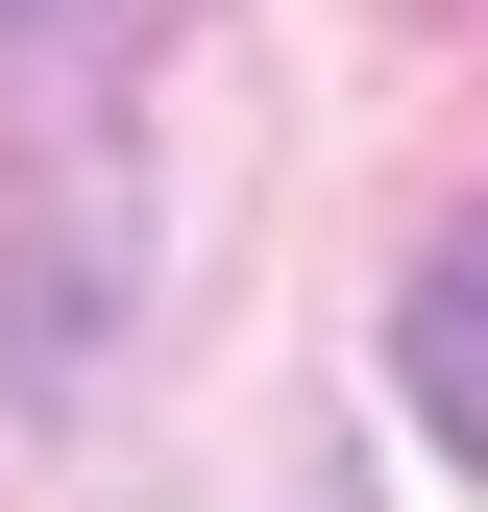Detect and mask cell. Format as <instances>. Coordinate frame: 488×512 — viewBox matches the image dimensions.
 I'll list each match as a JSON object with an SVG mask.
<instances>
[{"label": "cell", "mask_w": 488, "mask_h": 512, "mask_svg": "<svg viewBox=\"0 0 488 512\" xmlns=\"http://www.w3.org/2000/svg\"><path fill=\"white\" fill-rule=\"evenodd\" d=\"M391 391H415V439H440V464H488V220L415 244V293H391Z\"/></svg>", "instance_id": "cell-1"}, {"label": "cell", "mask_w": 488, "mask_h": 512, "mask_svg": "<svg viewBox=\"0 0 488 512\" xmlns=\"http://www.w3.org/2000/svg\"><path fill=\"white\" fill-rule=\"evenodd\" d=\"M49 25H98V0H0V49H49Z\"/></svg>", "instance_id": "cell-2"}]
</instances>
